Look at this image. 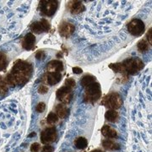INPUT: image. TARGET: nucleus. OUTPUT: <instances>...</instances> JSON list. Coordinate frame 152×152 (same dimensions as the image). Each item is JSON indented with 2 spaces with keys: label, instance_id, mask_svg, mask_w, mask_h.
<instances>
[{
  "label": "nucleus",
  "instance_id": "19",
  "mask_svg": "<svg viewBox=\"0 0 152 152\" xmlns=\"http://www.w3.org/2000/svg\"><path fill=\"white\" fill-rule=\"evenodd\" d=\"M96 82V79L95 77L92 75H86L83 77V79L81 80L80 81V84L84 87H87L89 86L90 85H91L93 83Z\"/></svg>",
  "mask_w": 152,
  "mask_h": 152
},
{
  "label": "nucleus",
  "instance_id": "7",
  "mask_svg": "<svg viewBox=\"0 0 152 152\" xmlns=\"http://www.w3.org/2000/svg\"><path fill=\"white\" fill-rule=\"evenodd\" d=\"M56 139H57V131L54 127L48 128L42 132L41 140H42V142L45 145H49L54 142Z\"/></svg>",
  "mask_w": 152,
  "mask_h": 152
},
{
  "label": "nucleus",
  "instance_id": "15",
  "mask_svg": "<svg viewBox=\"0 0 152 152\" xmlns=\"http://www.w3.org/2000/svg\"><path fill=\"white\" fill-rule=\"evenodd\" d=\"M102 134L107 138H115L117 137V131L111 128L108 125H105L102 129Z\"/></svg>",
  "mask_w": 152,
  "mask_h": 152
},
{
  "label": "nucleus",
  "instance_id": "23",
  "mask_svg": "<svg viewBox=\"0 0 152 152\" xmlns=\"http://www.w3.org/2000/svg\"><path fill=\"white\" fill-rule=\"evenodd\" d=\"M148 48H149V46H148V42L146 41L141 40L138 42V49L140 52H141V53L142 52H145L148 50Z\"/></svg>",
  "mask_w": 152,
  "mask_h": 152
},
{
  "label": "nucleus",
  "instance_id": "8",
  "mask_svg": "<svg viewBox=\"0 0 152 152\" xmlns=\"http://www.w3.org/2000/svg\"><path fill=\"white\" fill-rule=\"evenodd\" d=\"M57 98L63 103L69 104L73 98L72 89L67 86L61 87L57 91Z\"/></svg>",
  "mask_w": 152,
  "mask_h": 152
},
{
  "label": "nucleus",
  "instance_id": "1",
  "mask_svg": "<svg viewBox=\"0 0 152 152\" xmlns=\"http://www.w3.org/2000/svg\"><path fill=\"white\" fill-rule=\"evenodd\" d=\"M32 73V66L27 62L18 61L14 65L10 74L15 85H23L30 79Z\"/></svg>",
  "mask_w": 152,
  "mask_h": 152
},
{
  "label": "nucleus",
  "instance_id": "4",
  "mask_svg": "<svg viewBox=\"0 0 152 152\" xmlns=\"http://www.w3.org/2000/svg\"><path fill=\"white\" fill-rule=\"evenodd\" d=\"M122 99L118 93H111L104 98L102 103L111 110L119 108L122 106Z\"/></svg>",
  "mask_w": 152,
  "mask_h": 152
},
{
  "label": "nucleus",
  "instance_id": "29",
  "mask_svg": "<svg viewBox=\"0 0 152 152\" xmlns=\"http://www.w3.org/2000/svg\"><path fill=\"white\" fill-rule=\"evenodd\" d=\"M42 152H53V148L50 145H45L42 150Z\"/></svg>",
  "mask_w": 152,
  "mask_h": 152
},
{
  "label": "nucleus",
  "instance_id": "21",
  "mask_svg": "<svg viewBox=\"0 0 152 152\" xmlns=\"http://www.w3.org/2000/svg\"><path fill=\"white\" fill-rule=\"evenodd\" d=\"M8 91V86H7V82L0 77V96L5 95Z\"/></svg>",
  "mask_w": 152,
  "mask_h": 152
},
{
  "label": "nucleus",
  "instance_id": "33",
  "mask_svg": "<svg viewBox=\"0 0 152 152\" xmlns=\"http://www.w3.org/2000/svg\"><path fill=\"white\" fill-rule=\"evenodd\" d=\"M35 135H36V133H32L31 134H30V135H29V137H32V136H35Z\"/></svg>",
  "mask_w": 152,
  "mask_h": 152
},
{
  "label": "nucleus",
  "instance_id": "5",
  "mask_svg": "<svg viewBox=\"0 0 152 152\" xmlns=\"http://www.w3.org/2000/svg\"><path fill=\"white\" fill-rule=\"evenodd\" d=\"M145 24L144 22L139 20L134 19L131 20L128 25V31L133 36H140L145 31Z\"/></svg>",
  "mask_w": 152,
  "mask_h": 152
},
{
  "label": "nucleus",
  "instance_id": "14",
  "mask_svg": "<svg viewBox=\"0 0 152 152\" xmlns=\"http://www.w3.org/2000/svg\"><path fill=\"white\" fill-rule=\"evenodd\" d=\"M61 79L62 75L60 73H48V75H46V82L50 86H53L58 83Z\"/></svg>",
  "mask_w": 152,
  "mask_h": 152
},
{
  "label": "nucleus",
  "instance_id": "26",
  "mask_svg": "<svg viewBox=\"0 0 152 152\" xmlns=\"http://www.w3.org/2000/svg\"><path fill=\"white\" fill-rule=\"evenodd\" d=\"M45 108H46V104L44 103V102H40L37 106L36 110H37V112H38V113H43Z\"/></svg>",
  "mask_w": 152,
  "mask_h": 152
},
{
  "label": "nucleus",
  "instance_id": "11",
  "mask_svg": "<svg viewBox=\"0 0 152 152\" xmlns=\"http://www.w3.org/2000/svg\"><path fill=\"white\" fill-rule=\"evenodd\" d=\"M63 68H64L63 63L58 60L51 61L47 66V69L48 73H60L63 70Z\"/></svg>",
  "mask_w": 152,
  "mask_h": 152
},
{
  "label": "nucleus",
  "instance_id": "9",
  "mask_svg": "<svg viewBox=\"0 0 152 152\" xmlns=\"http://www.w3.org/2000/svg\"><path fill=\"white\" fill-rule=\"evenodd\" d=\"M50 29V24L46 20H42L41 21L35 22L31 26V30L33 32L40 34L43 31H48Z\"/></svg>",
  "mask_w": 152,
  "mask_h": 152
},
{
  "label": "nucleus",
  "instance_id": "3",
  "mask_svg": "<svg viewBox=\"0 0 152 152\" xmlns=\"http://www.w3.org/2000/svg\"><path fill=\"white\" fill-rule=\"evenodd\" d=\"M101 95H102L101 86L98 83L95 82L86 87L85 98L87 102H96L98 99L101 97Z\"/></svg>",
  "mask_w": 152,
  "mask_h": 152
},
{
  "label": "nucleus",
  "instance_id": "22",
  "mask_svg": "<svg viewBox=\"0 0 152 152\" xmlns=\"http://www.w3.org/2000/svg\"><path fill=\"white\" fill-rule=\"evenodd\" d=\"M58 117L57 116V114L53 113H51L48 114V116L47 118V123L48 124L53 125L56 124L58 122Z\"/></svg>",
  "mask_w": 152,
  "mask_h": 152
},
{
  "label": "nucleus",
  "instance_id": "20",
  "mask_svg": "<svg viewBox=\"0 0 152 152\" xmlns=\"http://www.w3.org/2000/svg\"><path fill=\"white\" fill-rule=\"evenodd\" d=\"M75 147L77 149H80V150H83V149L86 148V139H85V138H83V137H80V138L76 139L75 141Z\"/></svg>",
  "mask_w": 152,
  "mask_h": 152
},
{
  "label": "nucleus",
  "instance_id": "2",
  "mask_svg": "<svg viewBox=\"0 0 152 152\" xmlns=\"http://www.w3.org/2000/svg\"><path fill=\"white\" fill-rule=\"evenodd\" d=\"M122 64L124 66L125 71L129 75H134L138 71L142 69V68L144 66L143 62L140 58H137L125 60Z\"/></svg>",
  "mask_w": 152,
  "mask_h": 152
},
{
  "label": "nucleus",
  "instance_id": "13",
  "mask_svg": "<svg viewBox=\"0 0 152 152\" xmlns=\"http://www.w3.org/2000/svg\"><path fill=\"white\" fill-rule=\"evenodd\" d=\"M69 7L70 12L74 15H78V14L81 13L85 9L84 4L80 1H72L69 4Z\"/></svg>",
  "mask_w": 152,
  "mask_h": 152
},
{
  "label": "nucleus",
  "instance_id": "30",
  "mask_svg": "<svg viewBox=\"0 0 152 152\" xmlns=\"http://www.w3.org/2000/svg\"><path fill=\"white\" fill-rule=\"evenodd\" d=\"M36 58H37V59H43L44 58H45V53H44V52L42 51H39L37 55H36Z\"/></svg>",
  "mask_w": 152,
  "mask_h": 152
},
{
  "label": "nucleus",
  "instance_id": "6",
  "mask_svg": "<svg viewBox=\"0 0 152 152\" xmlns=\"http://www.w3.org/2000/svg\"><path fill=\"white\" fill-rule=\"evenodd\" d=\"M41 6V10L44 15L51 16L54 15V13L58 9V4L57 1L54 0H46V1H42L40 3Z\"/></svg>",
  "mask_w": 152,
  "mask_h": 152
},
{
  "label": "nucleus",
  "instance_id": "32",
  "mask_svg": "<svg viewBox=\"0 0 152 152\" xmlns=\"http://www.w3.org/2000/svg\"><path fill=\"white\" fill-rule=\"evenodd\" d=\"M147 37H148V40H149V42H150V44H151V29H150Z\"/></svg>",
  "mask_w": 152,
  "mask_h": 152
},
{
  "label": "nucleus",
  "instance_id": "17",
  "mask_svg": "<svg viewBox=\"0 0 152 152\" xmlns=\"http://www.w3.org/2000/svg\"><path fill=\"white\" fill-rule=\"evenodd\" d=\"M105 118H106V119L108 120L109 122L114 123L118 118V113L115 110H109L105 114Z\"/></svg>",
  "mask_w": 152,
  "mask_h": 152
},
{
  "label": "nucleus",
  "instance_id": "34",
  "mask_svg": "<svg viewBox=\"0 0 152 152\" xmlns=\"http://www.w3.org/2000/svg\"><path fill=\"white\" fill-rule=\"evenodd\" d=\"M91 152H103V151H100V150H96V151H91Z\"/></svg>",
  "mask_w": 152,
  "mask_h": 152
},
{
  "label": "nucleus",
  "instance_id": "31",
  "mask_svg": "<svg viewBox=\"0 0 152 152\" xmlns=\"http://www.w3.org/2000/svg\"><path fill=\"white\" fill-rule=\"evenodd\" d=\"M73 72L75 74L79 75V74H81L82 73V69L80 68H79V67H75V68H73Z\"/></svg>",
  "mask_w": 152,
  "mask_h": 152
},
{
  "label": "nucleus",
  "instance_id": "10",
  "mask_svg": "<svg viewBox=\"0 0 152 152\" xmlns=\"http://www.w3.org/2000/svg\"><path fill=\"white\" fill-rule=\"evenodd\" d=\"M75 32V26L70 23H64L60 26V34L64 37H70Z\"/></svg>",
  "mask_w": 152,
  "mask_h": 152
},
{
  "label": "nucleus",
  "instance_id": "12",
  "mask_svg": "<svg viewBox=\"0 0 152 152\" xmlns=\"http://www.w3.org/2000/svg\"><path fill=\"white\" fill-rule=\"evenodd\" d=\"M36 42V38L35 36L32 33H28L27 35H26V37H24L23 40V48L26 50H31L34 48V45Z\"/></svg>",
  "mask_w": 152,
  "mask_h": 152
},
{
  "label": "nucleus",
  "instance_id": "25",
  "mask_svg": "<svg viewBox=\"0 0 152 152\" xmlns=\"http://www.w3.org/2000/svg\"><path fill=\"white\" fill-rule=\"evenodd\" d=\"M65 86L72 89L73 87L75 86V81L74 79H67L65 80Z\"/></svg>",
  "mask_w": 152,
  "mask_h": 152
},
{
  "label": "nucleus",
  "instance_id": "18",
  "mask_svg": "<svg viewBox=\"0 0 152 152\" xmlns=\"http://www.w3.org/2000/svg\"><path fill=\"white\" fill-rule=\"evenodd\" d=\"M56 112H57V116L60 118H65L68 114V109L64 105H58L56 107Z\"/></svg>",
  "mask_w": 152,
  "mask_h": 152
},
{
  "label": "nucleus",
  "instance_id": "24",
  "mask_svg": "<svg viewBox=\"0 0 152 152\" xmlns=\"http://www.w3.org/2000/svg\"><path fill=\"white\" fill-rule=\"evenodd\" d=\"M7 66V59L5 55L0 53V70H4Z\"/></svg>",
  "mask_w": 152,
  "mask_h": 152
},
{
  "label": "nucleus",
  "instance_id": "27",
  "mask_svg": "<svg viewBox=\"0 0 152 152\" xmlns=\"http://www.w3.org/2000/svg\"><path fill=\"white\" fill-rule=\"evenodd\" d=\"M39 149H40V145H39L38 143H34V144L31 145V152H37L39 151Z\"/></svg>",
  "mask_w": 152,
  "mask_h": 152
},
{
  "label": "nucleus",
  "instance_id": "28",
  "mask_svg": "<svg viewBox=\"0 0 152 152\" xmlns=\"http://www.w3.org/2000/svg\"><path fill=\"white\" fill-rule=\"evenodd\" d=\"M38 91L41 94H45V93H47L48 91V88L46 86H41L39 87V89H38Z\"/></svg>",
  "mask_w": 152,
  "mask_h": 152
},
{
  "label": "nucleus",
  "instance_id": "16",
  "mask_svg": "<svg viewBox=\"0 0 152 152\" xmlns=\"http://www.w3.org/2000/svg\"><path fill=\"white\" fill-rule=\"evenodd\" d=\"M102 145L106 150H108V151H118L120 149V145L112 141V140H104L102 142Z\"/></svg>",
  "mask_w": 152,
  "mask_h": 152
}]
</instances>
